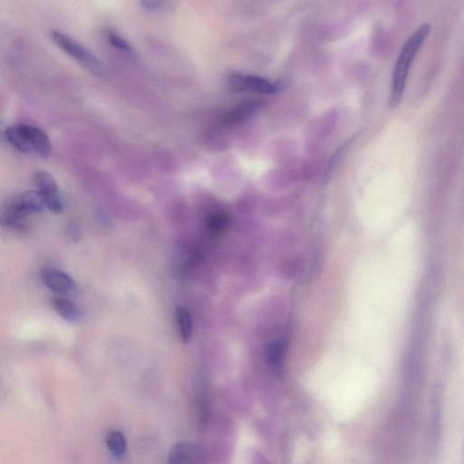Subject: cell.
I'll list each match as a JSON object with an SVG mask.
<instances>
[{
	"label": "cell",
	"mask_w": 464,
	"mask_h": 464,
	"mask_svg": "<svg viewBox=\"0 0 464 464\" xmlns=\"http://www.w3.org/2000/svg\"><path fill=\"white\" fill-rule=\"evenodd\" d=\"M431 25L429 24L420 25L403 44L393 71L390 94L392 107H397L402 101L412 62L422 50L423 44L431 33Z\"/></svg>",
	"instance_id": "obj_1"
},
{
	"label": "cell",
	"mask_w": 464,
	"mask_h": 464,
	"mask_svg": "<svg viewBox=\"0 0 464 464\" xmlns=\"http://www.w3.org/2000/svg\"><path fill=\"white\" fill-rule=\"evenodd\" d=\"M7 141L24 154L48 157L51 153L50 140L39 128L28 125H14L5 133Z\"/></svg>",
	"instance_id": "obj_2"
},
{
	"label": "cell",
	"mask_w": 464,
	"mask_h": 464,
	"mask_svg": "<svg viewBox=\"0 0 464 464\" xmlns=\"http://www.w3.org/2000/svg\"><path fill=\"white\" fill-rule=\"evenodd\" d=\"M44 209L47 208L36 191H25L8 203L3 213L2 222L8 228L19 229L28 217L39 213Z\"/></svg>",
	"instance_id": "obj_3"
},
{
	"label": "cell",
	"mask_w": 464,
	"mask_h": 464,
	"mask_svg": "<svg viewBox=\"0 0 464 464\" xmlns=\"http://www.w3.org/2000/svg\"><path fill=\"white\" fill-rule=\"evenodd\" d=\"M50 37L60 50L64 51L65 54H67L72 59H74L79 64H81L83 67L87 68L92 73L96 74H103L101 63L84 45H82L80 43L76 41V40L71 39L70 36L59 32V31H52V32H50Z\"/></svg>",
	"instance_id": "obj_4"
},
{
	"label": "cell",
	"mask_w": 464,
	"mask_h": 464,
	"mask_svg": "<svg viewBox=\"0 0 464 464\" xmlns=\"http://www.w3.org/2000/svg\"><path fill=\"white\" fill-rule=\"evenodd\" d=\"M33 183L45 208L54 213H61L63 210L62 196L53 177L45 171H37L33 177Z\"/></svg>",
	"instance_id": "obj_5"
},
{
	"label": "cell",
	"mask_w": 464,
	"mask_h": 464,
	"mask_svg": "<svg viewBox=\"0 0 464 464\" xmlns=\"http://www.w3.org/2000/svg\"><path fill=\"white\" fill-rule=\"evenodd\" d=\"M229 88L233 93L240 92H252L257 94H274L277 87L268 79L251 74L233 73L229 76Z\"/></svg>",
	"instance_id": "obj_6"
},
{
	"label": "cell",
	"mask_w": 464,
	"mask_h": 464,
	"mask_svg": "<svg viewBox=\"0 0 464 464\" xmlns=\"http://www.w3.org/2000/svg\"><path fill=\"white\" fill-rule=\"evenodd\" d=\"M41 279L44 284L50 291L56 293L65 294L73 291L74 288V280L70 275L59 269L45 268L41 271Z\"/></svg>",
	"instance_id": "obj_7"
},
{
	"label": "cell",
	"mask_w": 464,
	"mask_h": 464,
	"mask_svg": "<svg viewBox=\"0 0 464 464\" xmlns=\"http://www.w3.org/2000/svg\"><path fill=\"white\" fill-rule=\"evenodd\" d=\"M168 463L171 464L197 462L200 457L199 447L190 442H180L171 447Z\"/></svg>",
	"instance_id": "obj_8"
},
{
	"label": "cell",
	"mask_w": 464,
	"mask_h": 464,
	"mask_svg": "<svg viewBox=\"0 0 464 464\" xmlns=\"http://www.w3.org/2000/svg\"><path fill=\"white\" fill-rule=\"evenodd\" d=\"M260 107V103L257 101H250L243 103L239 107L234 108L233 110L228 113L224 118L225 125H235L242 123L243 120L249 118L252 114L256 113Z\"/></svg>",
	"instance_id": "obj_9"
},
{
	"label": "cell",
	"mask_w": 464,
	"mask_h": 464,
	"mask_svg": "<svg viewBox=\"0 0 464 464\" xmlns=\"http://www.w3.org/2000/svg\"><path fill=\"white\" fill-rule=\"evenodd\" d=\"M105 443L110 452L116 459H123L127 452V443L125 435L120 431L109 432L107 438H105Z\"/></svg>",
	"instance_id": "obj_10"
},
{
	"label": "cell",
	"mask_w": 464,
	"mask_h": 464,
	"mask_svg": "<svg viewBox=\"0 0 464 464\" xmlns=\"http://www.w3.org/2000/svg\"><path fill=\"white\" fill-rule=\"evenodd\" d=\"M53 306L57 313L68 322H78L82 317L81 311L77 308L76 304L71 302L67 299H56Z\"/></svg>",
	"instance_id": "obj_11"
},
{
	"label": "cell",
	"mask_w": 464,
	"mask_h": 464,
	"mask_svg": "<svg viewBox=\"0 0 464 464\" xmlns=\"http://www.w3.org/2000/svg\"><path fill=\"white\" fill-rule=\"evenodd\" d=\"M176 317L180 339L182 342H188L193 333V321H191V315L184 308L178 306L176 310Z\"/></svg>",
	"instance_id": "obj_12"
},
{
	"label": "cell",
	"mask_w": 464,
	"mask_h": 464,
	"mask_svg": "<svg viewBox=\"0 0 464 464\" xmlns=\"http://www.w3.org/2000/svg\"><path fill=\"white\" fill-rule=\"evenodd\" d=\"M285 355V345L282 340L274 341L269 346L268 357V363L271 368L274 370L279 371L284 359Z\"/></svg>",
	"instance_id": "obj_13"
},
{
	"label": "cell",
	"mask_w": 464,
	"mask_h": 464,
	"mask_svg": "<svg viewBox=\"0 0 464 464\" xmlns=\"http://www.w3.org/2000/svg\"><path fill=\"white\" fill-rule=\"evenodd\" d=\"M105 37H107L108 42L110 43L116 50H119L120 52L127 54L129 56H134V50H133V48H131L130 43L121 35H119L118 33L116 32V31L111 30L105 31Z\"/></svg>",
	"instance_id": "obj_14"
},
{
	"label": "cell",
	"mask_w": 464,
	"mask_h": 464,
	"mask_svg": "<svg viewBox=\"0 0 464 464\" xmlns=\"http://www.w3.org/2000/svg\"><path fill=\"white\" fill-rule=\"evenodd\" d=\"M140 6L146 12L158 14L167 8L168 0H140Z\"/></svg>",
	"instance_id": "obj_15"
},
{
	"label": "cell",
	"mask_w": 464,
	"mask_h": 464,
	"mask_svg": "<svg viewBox=\"0 0 464 464\" xmlns=\"http://www.w3.org/2000/svg\"><path fill=\"white\" fill-rule=\"evenodd\" d=\"M227 224V219L224 215L215 214L209 218L207 220L208 230L211 232H219L225 228Z\"/></svg>",
	"instance_id": "obj_16"
},
{
	"label": "cell",
	"mask_w": 464,
	"mask_h": 464,
	"mask_svg": "<svg viewBox=\"0 0 464 464\" xmlns=\"http://www.w3.org/2000/svg\"><path fill=\"white\" fill-rule=\"evenodd\" d=\"M68 231H70V236L73 239L74 236H76V235H78L77 233V229L74 228V226H71L70 228H68Z\"/></svg>",
	"instance_id": "obj_17"
}]
</instances>
